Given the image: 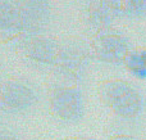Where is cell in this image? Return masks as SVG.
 <instances>
[{
  "instance_id": "cell-1",
  "label": "cell",
  "mask_w": 146,
  "mask_h": 140,
  "mask_svg": "<svg viewBox=\"0 0 146 140\" xmlns=\"http://www.w3.org/2000/svg\"><path fill=\"white\" fill-rule=\"evenodd\" d=\"M98 94L104 107L122 121H136L145 111V98L142 93L122 79H109L100 82Z\"/></svg>"
},
{
  "instance_id": "cell-2",
  "label": "cell",
  "mask_w": 146,
  "mask_h": 140,
  "mask_svg": "<svg viewBox=\"0 0 146 140\" xmlns=\"http://www.w3.org/2000/svg\"><path fill=\"white\" fill-rule=\"evenodd\" d=\"M48 107L58 122L74 125L85 117V95L77 85H56L48 94Z\"/></svg>"
},
{
  "instance_id": "cell-3",
  "label": "cell",
  "mask_w": 146,
  "mask_h": 140,
  "mask_svg": "<svg viewBox=\"0 0 146 140\" xmlns=\"http://www.w3.org/2000/svg\"><path fill=\"white\" fill-rule=\"evenodd\" d=\"M40 100L35 84L25 79H9L0 82V111L7 115L30 112Z\"/></svg>"
},
{
  "instance_id": "cell-4",
  "label": "cell",
  "mask_w": 146,
  "mask_h": 140,
  "mask_svg": "<svg viewBox=\"0 0 146 140\" xmlns=\"http://www.w3.org/2000/svg\"><path fill=\"white\" fill-rule=\"evenodd\" d=\"M90 49L77 43L62 44L54 71L69 85H78L87 77L91 63Z\"/></svg>"
},
{
  "instance_id": "cell-5",
  "label": "cell",
  "mask_w": 146,
  "mask_h": 140,
  "mask_svg": "<svg viewBox=\"0 0 146 140\" xmlns=\"http://www.w3.org/2000/svg\"><path fill=\"white\" fill-rule=\"evenodd\" d=\"M88 49L95 61L109 66H119L124 63L133 48L126 35L109 28L95 33Z\"/></svg>"
},
{
  "instance_id": "cell-6",
  "label": "cell",
  "mask_w": 146,
  "mask_h": 140,
  "mask_svg": "<svg viewBox=\"0 0 146 140\" xmlns=\"http://www.w3.org/2000/svg\"><path fill=\"white\" fill-rule=\"evenodd\" d=\"M18 44L23 58L41 67H54L62 45L45 33H28L23 36Z\"/></svg>"
},
{
  "instance_id": "cell-7",
  "label": "cell",
  "mask_w": 146,
  "mask_h": 140,
  "mask_svg": "<svg viewBox=\"0 0 146 140\" xmlns=\"http://www.w3.org/2000/svg\"><path fill=\"white\" fill-rule=\"evenodd\" d=\"M86 25L95 33L111 28V23L122 17L121 0H87L83 9Z\"/></svg>"
},
{
  "instance_id": "cell-8",
  "label": "cell",
  "mask_w": 146,
  "mask_h": 140,
  "mask_svg": "<svg viewBox=\"0 0 146 140\" xmlns=\"http://www.w3.org/2000/svg\"><path fill=\"white\" fill-rule=\"evenodd\" d=\"M27 35L19 0H0V37L18 40Z\"/></svg>"
},
{
  "instance_id": "cell-9",
  "label": "cell",
  "mask_w": 146,
  "mask_h": 140,
  "mask_svg": "<svg viewBox=\"0 0 146 140\" xmlns=\"http://www.w3.org/2000/svg\"><path fill=\"white\" fill-rule=\"evenodd\" d=\"M28 33H42L50 23L54 0H19Z\"/></svg>"
},
{
  "instance_id": "cell-10",
  "label": "cell",
  "mask_w": 146,
  "mask_h": 140,
  "mask_svg": "<svg viewBox=\"0 0 146 140\" xmlns=\"http://www.w3.org/2000/svg\"><path fill=\"white\" fill-rule=\"evenodd\" d=\"M123 66L136 79H146V46L132 49L127 55Z\"/></svg>"
},
{
  "instance_id": "cell-11",
  "label": "cell",
  "mask_w": 146,
  "mask_h": 140,
  "mask_svg": "<svg viewBox=\"0 0 146 140\" xmlns=\"http://www.w3.org/2000/svg\"><path fill=\"white\" fill-rule=\"evenodd\" d=\"M122 15L140 17L146 13V0H121Z\"/></svg>"
},
{
  "instance_id": "cell-12",
  "label": "cell",
  "mask_w": 146,
  "mask_h": 140,
  "mask_svg": "<svg viewBox=\"0 0 146 140\" xmlns=\"http://www.w3.org/2000/svg\"><path fill=\"white\" fill-rule=\"evenodd\" d=\"M0 140H30L25 136L19 135V134L14 133V131L7 130V129L0 126Z\"/></svg>"
},
{
  "instance_id": "cell-13",
  "label": "cell",
  "mask_w": 146,
  "mask_h": 140,
  "mask_svg": "<svg viewBox=\"0 0 146 140\" xmlns=\"http://www.w3.org/2000/svg\"><path fill=\"white\" fill-rule=\"evenodd\" d=\"M108 140H139V139L133 135H129V134H115V135L110 136Z\"/></svg>"
},
{
  "instance_id": "cell-14",
  "label": "cell",
  "mask_w": 146,
  "mask_h": 140,
  "mask_svg": "<svg viewBox=\"0 0 146 140\" xmlns=\"http://www.w3.org/2000/svg\"><path fill=\"white\" fill-rule=\"evenodd\" d=\"M63 140H95V139L88 138V136H83V135H73V136H68V138Z\"/></svg>"
},
{
  "instance_id": "cell-15",
  "label": "cell",
  "mask_w": 146,
  "mask_h": 140,
  "mask_svg": "<svg viewBox=\"0 0 146 140\" xmlns=\"http://www.w3.org/2000/svg\"><path fill=\"white\" fill-rule=\"evenodd\" d=\"M1 115H3V113H1V111H0V117H1Z\"/></svg>"
}]
</instances>
